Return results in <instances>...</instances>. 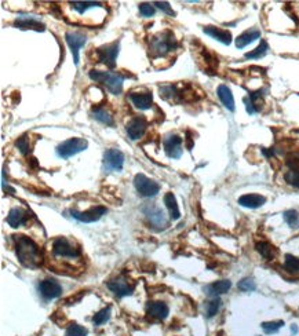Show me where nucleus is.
<instances>
[{
	"label": "nucleus",
	"instance_id": "f257e3e1",
	"mask_svg": "<svg viewBox=\"0 0 299 336\" xmlns=\"http://www.w3.org/2000/svg\"><path fill=\"white\" fill-rule=\"evenodd\" d=\"M15 254L18 261L28 269H36L43 263V254L32 238L23 234L14 236Z\"/></svg>",
	"mask_w": 299,
	"mask_h": 336
},
{
	"label": "nucleus",
	"instance_id": "f03ea898",
	"mask_svg": "<svg viewBox=\"0 0 299 336\" xmlns=\"http://www.w3.org/2000/svg\"><path fill=\"white\" fill-rule=\"evenodd\" d=\"M90 79L97 81V83H102L106 90L111 94L119 95L123 90V81H124V76L119 72H101V70H91L89 73Z\"/></svg>",
	"mask_w": 299,
	"mask_h": 336
},
{
	"label": "nucleus",
	"instance_id": "7ed1b4c3",
	"mask_svg": "<svg viewBox=\"0 0 299 336\" xmlns=\"http://www.w3.org/2000/svg\"><path fill=\"white\" fill-rule=\"evenodd\" d=\"M178 47V43L174 38L173 32L170 31H166V32H161L159 35H156L152 38L150 40V47H149V52L152 54V57H164L167 55L169 52L174 51Z\"/></svg>",
	"mask_w": 299,
	"mask_h": 336
},
{
	"label": "nucleus",
	"instance_id": "20e7f679",
	"mask_svg": "<svg viewBox=\"0 0 299 336\" xmlns=\"http://www.w3.org/2000/svg\"><path fill=\"white\" fill-rule=\"evenodd\" d=\"M52 254L54 257L61 258V259H70V261L79 259L81 255L80 248L66 237H57L52 241Z\"/></svg>",
	"mask_w": 299,
	"mask_h": 336
},
{
	"label": "nucleus",
	"instance_id": "39448f33",
	"mask_svg": "<svg viewBox=\"0 0 299 336\" xmlns=\"http://www.w3.org/2000/svg\"><path fill=\"white\" fill-rule=\"evenodd\" d=\"M87 146H89V144L83 138H70L65 142H62L61 145H58L57 153L62 159H69L72 156L87 149Z\"/></svg>",
	"mask_w": 299,
	"mask_h": 336
},
{
	"label": "nucleus",
	"instance_id": "423d86ee",
	"mask_svg": "<svg viewBox=\"0 0 299 336\" xmlns=\"http://www.w3.org/2000/svg\"><path fill=\"white\" fill-rule=\"evenodd\" d=\"M134 186H135L137 191L140 193L141 196L144 197H153L160 191L159 183L154 182L153 179L145 177L144 174H137L135 178H134Z\"/></svg>",
	"mask_w": 299,
	"mask_h": 336
},
{
	"label": "nucleus",
	"instance_id": "0eeeda50",
	"mask_svg": "<svg viewBox=\"0 0 299 336\" xmlns=\"http://www.w3.org/2000/svg\"><path fill=\"white\" fill-rule=\"evenodd\" d=\"M97 60L102 62L109 68H115L116 65V57L119 55V42H113L111 44H105L97 48Z\"/></svg>",
	"mask_w": 299,
	"mask_h": 336
},
{
	"label": "nucleus",
	"instance_id": "6e6552de",
	"mask_svg": "<svg viewBox=\"0 0 299 336\" xmlns=\"http://www.w3.org/2000/svg\"><path fill=\"white\" fill-rule=\"evenodd\" d=\"M144 214L146 215L150 225L154 226L156 229H166L169 226V219L166 218V215L159 207L153 206V204H148V206L144 207Z\"/></svg>",
	"mask_w": 299,
	"mask_h": 336
},
{
	"label": "nucleus",
	"instance_id": "1a4fd4ad",
	"mask_svg": "<svg viewBox=\"0 0 299 336\" xmlns=\"http://www.w3.org/2000/svg\"><path fill=\"white\" fill-rule=\"evenodd\" d=\"M124 164V154L119 149H107L103 154L105 171H120Z\"/></svg>",
	"mask_w": 299,
	"mask_h": 336
},
{
	"label": "nucleus",
	"instance_id": "9d476101",
	"mask_svg": "<svg viewBox=\"0 0 299 336\" xmlns=\"http://www.w3.org/2000/svg\"><path fill=\"white\" fill-rule=\"evenodd\" d=\"M163 146L170 159H179L182 156V138L179 135H167L163 141Z\"/></svg>",
	"mask_w": 299,
	"mask_h": 336
},
{
	"label": "nucleus",
	"instance_id": "9b49d317",
	"mask_svg": "<svg viewBox=\"0 0 299 336\" xmlns=\"http://www.w3.org/2000/svg\"><path fill=\"white\" fill-rule=\"evenodd\" d=\"M39 292H40V295H42L44 299L51 300V299L61 296L62 287L61 284L57 280H54V278H46V280L40 281V284H39Z\"/></svg>",
	"mask_w": 299,
	"mask_h": 336
},
{
	"label": "nucleus",
	"instance_id": "f8f14e48",
	"mask_svg": "<svg viewBox=\"0 0 299 336\" xmlns=\"http://www.w3.org/2000/svg\"><path fill=\"white\" fill-rule=\"evenodd\" d=\"M106 214V208L102 206H97L90 208V210L85 211V212H79L76 210H70V215L77 219L79 222H85V223H91V222H95L98 220L102 215Z\"/></svg>",
	"mask_w": 299,
	"mask_h": 336
},
{
	"label": "nucleus",
	"instance_id": "ddd939ff",
	"mask_svg": "<svg viewBox=\"0 0 299 336\" xmlns=\"http://www.w3.org/2000/svg\"><path fill=\"white\" fill-rule=\"evenodd\" d=\"M66 43L68 46L70 47V51L73 54V61L77 65L79 64V51L81 47L85 46L86 42H87V38L85 35H81L79 32H68L65 35Z\"/></svg>",
	"mask_w": 299,
	"mask_h": 336
},
{
	"label": "nucleus",
	"instance_id": "4468645a",
	"mask_svg": "<svg viewBox=\"0 0 299 336\" xmlns=\"http://www.w3.org/2000/svg\"><path fill=\"white\" fill-rule=\"evenodd\" d=\"M146 127H148V122H146L145 117L137 116L134 119H131L128 124H127V134L130 136V139H140L146 131Z\"/></svg>",
	"mask_w": 299,
	"mask_h": 336
},
{
	"label": "nucleus",
	"instance_id": "2eb2a0df",
	"mask_svg": "<svg viewBox=\"0 0 299 336\" xmlns=\"http://www.w3.org/2000/svg\"><path fill=\"white\" fill-rule=\"evenodd\" d=\"M107 288L112 291L113 294L123 298V296H130L134 292V285L130 284L128 281L124 278H113V280L107 281Z\"/></svg>",
	"mask_w": 299,
	"mask_h": 336
},
{
	"label": "nucleus",
	"instance_id": "dca6fc26",
	"mask_svg": "<svg viewBox=\"0 0 299 336\" xmlns=\"http://www.w3.org/2000/svg\"><path fill=\"white\" fill-rule=\"evenodd\" d=\"M288 171L284 174L285 182L294 187H299V157H291L287 160Z\"/></svg>",
	"mask_w": 299,
	"mask_h": 336
},
{
	"label": "nucleus",
	"instance_id": "f3484780",
	"mask_svg": "<svg viewBox=\"0 0 299 336\" xmlns=\"http://www.w3.org/2000/svg\"><path fill=\"white\" fill-rule=\"evenodd\" d=\"M203 32L215 39V40L221 42L222 44H225V46H229L232 43V33L229 31H226V29L216 28V26H204Z\"/></svg>",
	"mask_w": 299,
	"mask_h": 336
},
{
	"label": "nucleus",
	"instance_id": "a211bd4d",
	"mask_svg": "<svg viewBox=\"0 0 299 336\" xmlns=\"http://www.w3.org/2000/svg\"><path fill=\"white\" fill-rule=\"evenodd\" d=\"M130 99L131 102L134 103V106L141 109V110L150 109L152 103H153V95H152V93H131Z\"/></svg>",
	"mask_w": 299,
	"mask_h": 336
},
{
	"label": "nucleus",
	"instance_id": "6ab92c4d",
	"mask_svg": "<svg viewBox=\"0 0 299 336\" xmlns=\"http://www.w3.org/2000/svg\"><path fill=\"white\" fill-rule=\"evenodd\" d=\"M146 312L149 314L152 318H156V320H164L167 318L170 313V309L167 304L164 302H150L146 307Z\"/></svg>",
	"mask_w": 299,
	"mask_h": 336
},
{
	"label": "nucleus",
	"instance_id": "aec40b11",
	"mask_svg": "<svg viewBox=\"0 0 299 336\" xmlns=\"http://www.w3.org/2000/svg\"><path fill=\"white\" fill-rule=\"evenodd\" d=\"M216 94H218V98L221 99L222 105L228 110H230V112H234V109H236V106H234V98L229 87L225 86V84H221L220 87L216 89Z\"/></svg>",
	"mask_w": 299,
	"mask_h": 336
},
{
	"label": "nucleus",
	"instance_id": "412c9836",
	"mask_svg": "<svg viewBox=\"0 0 299 336\" xmlns=\"http://www.w3.org/2000/svg\"><path fill=\"white\" fill-rule=\"evenodd\" d=\"M230 288H232V283L229 280H221L204 287V292L210 296H218V295L226 294Z\"/></svg>",
	"mask_w": 299,
	"mask_h": 336
},
{
	"label": "nucleus",
	"instance_id": "4be33fe9",
	"mask_svg": "<svg viewBox=\"0 0 299 336\" xmlns=\"http://www.w3.org/2000/svg\"><path fill=\"white\" fill-rule=\"evenodd\" d=\"M266 203V197L261 194H244L238 199V204L246 208H259Z\"/></svg>",
	"mask_w": 299,
	"mask_h": 336
},
{
	"label": "nucleus",
	"instance_id": "5701e85b",
	"mask_svg": "<svg viewBox=\"0 0 299 336\" xmlns=\"http://www.w3.org/2000/svg\"><path fill=\"white\" fill-rule=\"evenodd\" d=\"M14 26L19 29H35V31H44V25L33 17H18L14 21Z\"/></svg>",
	"mask_w": 299,
	"mask_h": 336
},
{
	"label": "nucleus",
	"instance_id": "b1692460",
	"mask_svg": "<svg viewBox=\"0 0 299 336\" xmlns=\"http://www.w3.org/2000/svg\"><path fill=\"white\" fill-rule=\"evenodd\" d=\"M261 38V31L258 29H248L244 33H241L237 39H236V47L237 48H244L248 46L250 43L255 42L257 39Z\"/></svg>",
	"mask_w": 299,
	"mask_h": 336
},
{
	"label": "nucleus",
	"instance_id": "393cba45",
	"mask_svg": "<svg viewBox=\"0 0 299 336\" xmlns=\"http://www.w3.org/2000/svg\"><path fill=\"white\" fill-rule=\"evenodd\" d=\"M91 116H93L95 120H98L99 123L106 124V126H113V124H115V120H113V116L111 115V112L102 106L93 107V109H91Z\"/></svg>",
	"mask_w": 299,
	"mask_h": 336
},
{
	"label": "nucleus",
	"instance_id": "a878e982",
	"mask_svg": "<svg viewBox=\"0 0 299 336\" xmlns=\"http://www.w3.org/2000/svg\"><path fill=\"white\" fill-rule=\"evenodd\" d=\"M25 218H26V212L22 208H13L7 215V223L11 228H18L25 222Z\"/></svg>",
	"mask_w": 299,
	"mask_h": 336
},
{
	"label": "nucleus",
	"instance_id": "bb28decb",
	"mask_svg": "<svg viewBox=\"0 0 299 336\" xmlns=\"http://www.w3.org/2000/svg\"><path fill=\"white\" fill-rule=\"evenodd\" d=\"M164 204L169 208L170 218H171V219L177 220L181 218V212H179V208H178L177 199H175L173 193H166V196H164Z\"/></svg>",
	"mask_w": 299,
	"mask_h": 336
},
{
	"label": "nucleus",
	"instance_id": "cd10ccee",
	"mask_svg": "<svg viewBox=\"0 0 299 336\" xmlns=\"http://www.w3.org/2000/svg\"><path fill=\"white\" fill-rule=\"evenodd\" d=\"M70 6L80 15H83L86 11H89L91 9H105V6L102 3H99V2H73V3H70Z\"/></svg>",
	"mask_w": 299,
	"mask_h": 336
},
{
	"label": "nucleus",
	"instance_id": "c85d7f7f",
	"mask_svg": "<svg viewBox=\"0 0 299 336\" xmlns=\"http://www.w3.org/2000/svg\"><path fill=\"white\" fill-rule=\"evenodd\" d=\"M255 248H257V251L261 254V257L267 259V261H271L273 258L276 257V248L270 245L269 243H266V241H259V243H257Z\"/></svg>",
	"mask_w": 299,
	"mask_h": 336
},
{
	"label": "nucleus",
	"instance_id": "c756f323",
	"mask_svg": "<svg viewBox=\"0 0 299 336\" xmlns=\"http://www.w3.org/2000/svg\"><path fill=\"white\" fill-rule=\"evenodd\" d=\"M284 269L288 273H292V274H298L299 273V258L291 255V254H287L284 258Z\"/></svg>",
	"mask_w": 299,
	"mask_h": 336
},
{
	"label": "nucleus",
	"instance_id": "7c9ffc66",
	"mask_svg": "<svg viewBox=\"0 0 299 336\" xmlns=\"http://www.w3.org/2000/svg\"><path fill=\"white\" fill-rule=\"evenodd\" d=\"M267 50H269V46H267L266 40H262L261 44H259L255 50L247 52L244 57H246L247 60H259V58H262L263 55H266Z\"/></svg>",
	"mask_w": 299,
	"mask_h": 336
},
{
	"label": "nucleus",
	"instance_id": "2f4dec72",
	"mask_svg": "<svg viewBox=\"0 0 299 336\" xmlns=\"http://www.w3.org/2000/svg\"><path fill=\"white\" fill-rule=\"evenodd\" d=\"M285 223L288 225L292 229L299 228V212L296 210H288L284 212Z\"/></svg>",
	"mask_w": 299,
	"mask_h": 336
},
{
	"label": "nucleus",
	"instance_id": "473e14b6",
	"mask_svg": "<svg viewBox=\"0 0 299 336\" xmlns=\"http://www.w3.org/2000/svg\"><path fill=\"white\" fill-rule=\"evenodd\" d=\"M283 325H284V321H281V320H279V321H266L261 324L262 329H263V332L267 333V335L276 333Z\"/></svg>",
	"mask_w": 299,
	"mask_h": 336
},
{
	"label": "nucleus",
	"instance_id": "72a5a7b5",
	"mask_svg": "<svg viewBox=\"0 0 299 336\" xmlns=\"http://www.w3.org/2000/svg\"><path fill=\"white\" fill-rule=\"evenodd\" d=\"M109 318H111V306H107V307L99 310L98 313L93 317V322L95 325H102V324H105Z\"/></svg>",
	"mask_w": 299,
	"mask_h": 336
},
{
	"label": "nucleus",
	"instance_id": "f704fd0d",
	"mask_svg": "<svg viewBox=\"0 0 299 336\" xmlns=\"http://www.w3.org/2000/svg\"><path fill=\"white\" fill-rule=\"evenodd\" d=\"M65 336H87V329L79 324H70L66 329Z\"/></svg>",
	"mask_w": 299,
	"mask_h": 336
},
{
	"label": "nucleus",
	"instance_id": "c9c22d12",
	"mask_svg": "<svg viewBox=\"0 0 299 336\" xmlns=\"http://www.w3.org/2000/svg\"><path fill=\"white\" fill-rule=\"evenodd\" d=\"M237 287L238 290L243 291V292H251V291H255L257 284H255V281H254L253 278L247 277V278H243L241 281H238Z\"/></svg>",
	"mask_w": 299,
	"mask_h": 336
},
{
	"label": "nucleus",
	"instance_id": "e433bc0d",
	"mask_svg": "<svg viewBox=\"0 0 299 336\" xmlns=\"http://www.w3.org/2000/svg\"><path fill=\"white\" fill-rule=\"evenodd\" d=\"M220 307H221V300H220V299L215 298V299H212L211 302H208V303H207V306H206L207 317H208V318L214 317L215 314L218 313Z\"/></svg>",
	"mask_w": 299,
	"mask_h": 336
},
{
	"label": "nucleus",
	"instance_id": "4c0bfd02",
	"mask_svg": "<svg viewBox=\"0 0 299 336\" xmlns=\"http://www.w3.org/2000/svg\"><path fill=\"white\" fill-rule=\"evenodd\" d=\"M15 145L19 149V152L22 154H29L31 153V142H29L28 135H23L18 138V141L15 142Z\"/></svg>",
	"mask_w": 299,
	"mask_h": 336
},
{
	"label": "nucleus",
	"instance_id": "58836bf2",
	"mask_svg": "<svg viewBox=\"0 0 299 336\" xmlns=\"http://www.w3.org/2000/svg\"><path fill=\"white\" fill-rule=\"evenodd\" d=\"M140 13L142 17H152L156 13V10L150 3H140Z\"/></svg>",
	"mask_w": 299,
	"mask_h": 336
},
{
	"label": "nucleus",
	"instance_id": "ea45409f",
	"mask_svg": "<svg viewBox=\"0 0 299 336\" xmlns=\"http://www.w3.org/2000/svg\"><path fill=\"white\" fill-rule=\"evenodd\" d=\"M154 6H157V7H159L160 10H163L164 13H167V14L169 15H175V13H174L173 11V9H171V7H170V5L169 3H167V2H154L153 3Z\"/></svg>",
	"mask_w": 299,
	"mask_h": 336
},
{
	"label": "nucleus",
	"instance_id": "a19ab883",
	"mask_svg": "<svg viewBox=\"0 0 299 336\" xmlns=\"http://www.w3.org/2000/svg\"><path fill=\"white\" fill-rule=\"evenodd\" d=\"M244 103H246V110H247L248 115H254V113H257V109L254 107V105L251 102H250V99L244 98Z\"/></svg>",
	"mask_w": 299,
	"mask_h": 336
},
{
	"label": "nucleus",
	"instance_id": "79ce46f5",
	"mask_svg": "<svg viewBox=\"0 0 299 336\" xmlns=\"http://www.w3.org/2000/svg\"><path fill=\"white\" fill-rule=\"evenodd\" d=\"M291 331H292V333H296V332H298V327H296V325H292V327H291Z\"/></svg>",
	"mask_w": 299,
	"mask_h": 336
}]
</instances>
